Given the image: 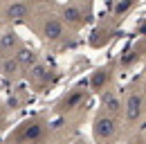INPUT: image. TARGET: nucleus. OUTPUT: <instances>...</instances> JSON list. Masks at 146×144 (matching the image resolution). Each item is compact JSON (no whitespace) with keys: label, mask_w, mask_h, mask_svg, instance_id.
<instances>
[{"label":"nucleus","mask_w":146,"mask_h":144,"mask_svg":"<svg viewBox=\"0 0 146 144\" xmlns=\"http://www.w3.org/2000/svg\"><path fill=\"white\" fill-rule=\"evenodd\" d=\"M18 47H20V38H18L16 32H5V34H0V54L9 56V54L16 52Z\"/></svg>","instance_id":"6e6552de"},{"label":"nucleus","mask_w":146,"mask_h":144,"mask_svg":"<svg viewBox=\"0 0 146 144\" xmlns=\"http://www.w3.org/2000/svg\"><path fill=\"white\" fill-rule=\"evenodd\" d=\"M137 34L142 36V38H146V20L142 23V25H137Z\"/></svg>","instance_id":"ddd939ff"},{"label":"nucleus","mask_w":146,"mask_h":144,"mask_svg":"<svg viewBox=\"0 0 146 144\" xmlns=\"http://www.w3.org/2000/svg\"><path fill=\"white\" fill-rule=\"evenodd\" d=\"M86 90H81V88H76L74 92H70V97H65L63 101H61V110H74V108H79L83 101H86Z\"/></svg>","instance_id":"1a4fd4ad"},{"label":"nucleus","mask_w":146,"mask_h":144,"mask_svg":"<svg viewBox=\"0 0 146 144\" xmlns=\"http://www.w3.org/2000/svg\"><path fill=\"white\" fill-rule=\"evenodd\" d=\"M101 110H106L112 117H119L121 119V113H124V101L121 97L115 92V90H101Z\"/></svg>","instance_id":"7ed1b4c3"},{"label":"nucleus","mask_w":146,"mask_h":144,"mask_svg":"<svg viewBox=\"0 0 146 144\" xmlns=\"http://www.w3.org/2000/svg\"><path fill=\"white\" fill-rule=\"evenodd\" d=\"M40 34L45 41H61L65 36V23L56 16H47L43 27H40Z\"/></svg>","instance_id":"20e7f679"},{"label":"nucleus","mask_w":146,"mask_h":144,"mask_svg":"<svg viewBox=\"0 0 146 144\" xmlns=\"http://www.w3.org/2000/svg\"><path fill=\"white\" fill-rule=\"evenodd\" d=\"M5 16L9 20H25V18H29V5L23 2V0H14V2L7 5Z\"/></svg>","instance_id":"0eeeda50"},{"label":"nucleus","mask_w":146,"mask_h":144,"mask_svg":"<svg viewBox=\"0 0 146 144\" xmlns=\"http://www.w3.org/2000/svg\"><path fill=\"white\" fill-rule=\"evenodd\" d=\"M0 70H2V74H5V77H16V74L20 72L18 59H14V56H7V59L0 63Z\"/></svg>","instance_id":"9b49d317"},{"label":"nucleus","mask_w":146,"mask_h":144,"mask_svg":"<svg viewBox=\"0 0 146 144\" xmlns=\"http://www.w3.org/2000/svg\"><path fill=\"white\" fill-rule=\"evenodd\" d=\"M142 140H146V133H144V135H142Z\"/></svg>","instance_id":"4468645a"},{"label":"nucleus","mask_w":146,"mask_h":144,"mask_svg":"<svg viewBox=\"0 0 146 144\" xmlns=\"http://www.w3.org/2000/svg\"><path fill=\"white\" fill-rule=\"evenodd\" d=\"M20 140H43L45 137V126H40V124H34L32 126H27V131L23 133V135H18Z\"/></svg>","instance_id":"f8f14e48"},{"label":"nucleus","mask_w":146,"mask_h":144,"mask_svg":"<svg viewBox=\"0 0 146 144\" xmlns=\"http://www.w3.org/2000/svg\"><path fill=\"white\" fill-rule=\"evenodd\" d=\"M110 81H112V68H110V65H104V68H99V70H94L90 74L88 88H90L92 92H101V90H106L110 86Z\"/></svg>","instance_id":"39448f33"},{"label":"nucleus","mask_w":146,"mask_h":144,"mask_svg":"<svg viewBox=\"0 0 146 144\" xmlns=\"http://www.w3.org/2000/svg\"><path fill=\"white\" fill-rule=\"evenodd\" d=\"M144 113H146V95L142 90L128 92V97L124 99V113H121L126 124H137L144 117Z\"/></svg>","instance_id":"f03ea898"},{"label":"nucleus","mask_w":146,"mask_h":144,"mask_svg":"<svg viewBox=\"0 0 146 144\" xmlns=\"http://www.w3.org/2000/svg\"><path fill=\"white\" fill-rule=\"evenodd\" d=\"M61 20L63 23H68V25H72V27H81V25H86V11L76 5V2H68L65 7H63V14H61Z\"/></svg>","instance_id":"423d86ee"},{"label":"nucleus","mask_w":146,"mask_h":144,"mask_svg":"<svg viewBox=\"0 0 146 144\" xmlns=\"http://www.w3.org/2000/svg\"><path fill=\"white\" fill-rule=\"evenodd\" d=\"M117 131H119V117H112L106 110L99 108V113H97V117L92 122V137H94V142H110V140H115Z\"/></svg>","instance_id":"f257e3e1"},{"label":"nucleus","mask_w":146,"mask_h":144,"mask_svg":"<svg viewBox=\"0 0 146 144\" xmlns=\"http://www.w3.org/2000/svg\"><path fill=\"white\" fill-rule=\"evenodd\" d=\"M137 5V0H115L112 5V20H121L133 11V7Z\"/></svg>","instance_id":"9d476101"}]
</instances>
